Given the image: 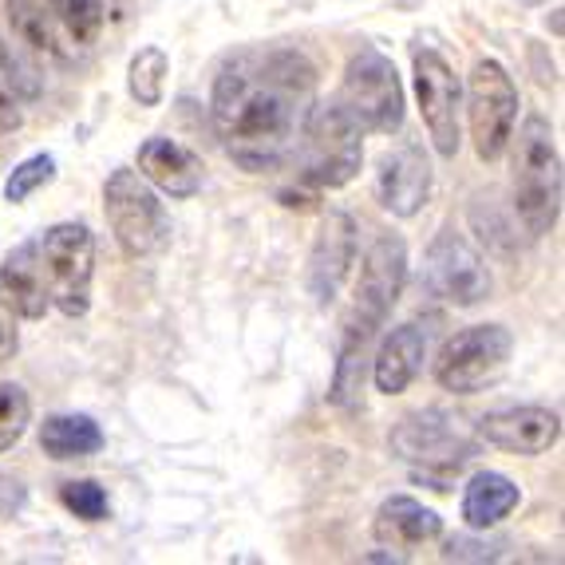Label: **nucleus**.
<instances>
[{
  "mask_svg": "<svg viewBox=\"0 0 565 565\" xmlns=\"http://www.w3.org/2000/svg\"><path fill=\"white\" fill-rule=\"evenodd\" d=\"M0 64H9V56H4V47H0Z\"/></svg>",
  "mask_w": 565,
  "mask_h": 565,
  "instance_id": "obj_31",
  "label": "nucleus"
},
{
  "mask_svg": "<svg viewBox=\"0 0 565 565\" xmlns=\"http://www.w3.org/2000/svg\"><path fill=\"white\" fill-rule=\"evenodd\" d=\"M424 289L431 292L435 301L459 305V309L482 305L490 297L487 257L459 230H439L424 257Z\"/></svg>",
  "mask_w": 565,
  "mask_h": 565,
  "instance_id": "obj_11",
  "label": "nucleus"
},
{
  "mask_svg": "<svg viewBox=\"0 0 565 565\" xmlns=\"http://www.w3.org/2000/svg\"><path fill=\"white\" fill-rule=\"evenodd\" d=\"M522 502V490L499 471H479L462 490V522L471 530H490Z\"/></svg>",
  "mask_w": 565,
  "mask_h": 565,
  "instance_id": "obj_20",
  "label": "nucleus"
},
{
  "mask_svg": "<svg viewBox=\"0 0 565 565\" xmlns=\"http://www.w3.org/2000/svg\"><path fill=\"white\" fill-rule=\"evenodd\" d=\"M519 119V87L499 60H479L467 76V122H471L475 154L482 162H499L514 139Z\"/></svg>",
  "mask_w": 565,
  "mask_h": 565,
  "instance_id": "obj_8",
  "label": "nucleus"
},
{
  "mask_svg": "<svg viewBox=\"0 0 565 565\" xmlns=\"http://www.w3.org/2000/svg\"><path fill=\"white\" fill-rule=\"evenodd\" d=\"M407 281V245L399 234H380L372 249L364 254L360 265L356 289H352V305L340 324V344L344 349H367L376 332L387 324L392 309H396L399 292Z\"/></svg>",
  "mask_w": 565,
  "mask_h": 565,
  "instance_id": "obj_3",
  "label": "nucleus"
},
{
  "mask_svg": "<svg viewBox=\"0 0 565 565\" xmlns=\"http://www.w3.org/2000/svg\"><path fill=\"white\" fill-rule=\"evenodd\" d=\"M475 447H479V435H471L455 415L439 407L412 412L392 427V451L424 471H459L475 455Z\"/></svg>",
  "mask_w": 565,
  "mask_h": 565,
  "instance_id": "obj_10",
  "label": "nucleus"
},
{
  "mask_svg": "<svg viewBox=\"0 0 565 565\" xmlns=\"http://www.w3.org/2000/svg\"><path fill=\"white\" fill-rule=\"evenodd\" d=\"M510 352H514L510 329H502V324H471V329L455 332L444 344V352L435 360V380L455 396H475V392L490 387L507 372Z\"/></svg>",
  "mask_w": 565,
  "mask_h": 565,
  "instance_id": "obj_9",
  "label": "nucleus"
},
{
  "mask_svg": "<svg viewBox=\"0 0 565 565\" xmlns=\"http://www.w3.org/2000/svg\"><path fill=\"white\" fill-rule=\"evenodd\" d=\"M36 262L44 277L47 305L64 317H84L92 309L95 237L84 222H60L36 237Z\"/></svg>",
  "mask_w": 565,
  "mask_h": 565,
  "instance_id": "obj_6",
  "label": "nucleus"
},
{
  "mask_svg": "<svg viewBox=\"0 0 565 565\" xmlns=\"http://www.w3.org/2000/svg\"><path fill=\"white\" fill-rule=\"evenodd\" d=\"M32 424V399L20 384H0V451L24 439Z\"/></svg>",
  "mask_w": 565,
  "mask_h": 565,
  "instance_id": "obj_25",
  "label": "nucleus"
},
{
  "mask_svg": "<svg viewBox=\"0 0 565 565\" xmlns=\"http://www.w3.org/2000/svg\"><path fill=\"white\" fill-rule=\"evenodd\" d=\"M104 214L127 262L154 257L170 245V217L139 170H111V179L104 186Z\"/></svg>",
  "mask_w": 565,
  "mask_h": 565,
  "instance_id": "obj_5",
  "label": "nucleus"
},
{
  "mask_svg": "<svg viewBox=\"0 0 565 565\" xmlns=\"http://www.w3.org/2000/svg\"><path fill=\"white\" fill-rule=\"evenodd\" d=\"M167 76H170V60L162 47H142L135 52L131 67H127V87L139 99V107H159L162 95H167Z\"/></svg>",
  "mask_w": 565,
  "mask_h": 565,
  "instance_id": "obj_23",
  "label": "nucleus"
},
{
  "mask_svg": "<svg viewBox=\"0 0 565 565\" xmlns=\"http://www.w3.org/2000/svg\"><path fill=\"white\" fill-rule=\"evenodd\" d=\"M44 9L64 24L76 44H95L104 32V0H44Z\"/></svg>",
  "mask_w": 565,
  "mask_h": 565,
  "instance_id": "obj_24",
  "label": "nucleus"
},
{
  "mask_svg": "<svg viewBox=\"0 0 565 565\" xmlns=\"http://www.w3.org/2000/svg\"><path fill=\"white\" fill-rule=\"evenodd\" d=\"M431 162H427L424 147L404 142L396 151H387L380 159L376 174V199L392 217H415L431 199Z\"/></svg>",
  "mask_w": 565,
  "mask_h": 565,
  "instance_id": "obj_15",
  "label": "nucleus"
},
{
  "mask_svg": "<svg viewBox=\"0 0 565 565\" xmlns=\"http://www.w3.org/2000/svg\"><path fill=\"white\" fill-rule=\"evenodd\" d=\"M40 451L56 462L87 459V455L104 451V431H99L92 415H47L44 424H40Z\"/></svg>",
  "mask_w": 565,
  "mask_h": 565,
  "instance_id": "obj_21",
  "label": "nucleus"
},
{
  "mask_svg": "<svg viewBox=\"0 0 565 565\" xmlns=\"http://www.w3.org/2000/svg\"><path fill=\"white\" fill-rule=\"evenodd\" d=\"M514 142V214L530 237H546L562 214V154H557L554 127L542 115H526Z\"/></svg>",
  "mask_w": 565,
  "mask_h": 565,
  "instance_id": "obj_2",
  "label": "nucleus"
},
{
  "mask_svg": "<svg viewBox=\"0 0 565 565\" xmlns=\"http://www.w3.org/2000/svg\"><path fill=\"white\" fill-rule=\"evenodd\" d=\"M352 265H356V222L344 210H332L321 222V234H317V245H312L309 254V269H305L312 301L321 305V309L337 301V292Z\"/></svg>",
  "mask_w": 565,
  "mask_h": 565,
  "instance_id": "obj_14",
  "label": "nucleus"
},
{
  "mask_svg": "<svg viewBox=\"0 0 565 565\" xmlns=\"http://www.w3.org/2000/svg\"><path fill=\"white\" fill-rule=\"evenodd\" d=\"M52 179H56V159H52V154H32V159H24L9 174V182H4V199L24 202V199H32L40 186H47Z\"/></svg>",
  "mask_w": 565,
  "mask_h": 565,
  "instance_id": "obj_26",
  "label": "nucleus"
},
{
  "mask_svg": "<svg viewBox=\"0 0 565 565\" xmlns=\"http://www.w3.org/2000/svg\"><path fill=\"white\" fill-rule=\"evenodd\" d=\"M317 104V67L297 47H242L214 79V131L249 174L292 159L297 135Z\"/></svg>",
  "mask_w": 565,
  "mask_h": 565,
  "instance_id": "obj_1",
  "label": "nucleus"
},
{
  "mask_svg": "<svg viewBox=\"0 0 565 565\" xmlns=\"http://www.w3.org/2000/svg\"><path fill=\"white\" fill-rule=\"evenodd\" d=\"M332 104L349 115L360 135H396L404 127V87L396 64L372 44L352 52Z\"/></svg>",
  "mask_w": 565,
  "mask_h": 565,
  "instance_id": "obj_4",
  "label": "nucleus"
},
{
  "mask_svg": "<svg viewBox=\"0 0 565 565\" xmlns=\"http://www.w3.org/2000/svg\"><path fill=\"white\" fill-rule=\"evenodd\" d=\"M427 360V332L419 324H399L384 337L376 360H372V380H376V392L384 396H399L412 387V380L424 372Z\"/></svg>",
  "mask_w": 565,
  "mask_h": 565,
  "instance_id": "obj_17",
  "label": "nucleus"
},
{
  "mask_svg": "<svg viewBox=\"0 0 565 565\" xmlns=\"http://www.w3.org/2000/svg\"><path fill=\"white\" fill-rule=\"evenodd\" d=\"M20 122H24V111H20L17 95L0 84V135H17Z\"/></svg>",
  "mask_w": 565,
  "mask_h": 565,
  "instance_id": "obj_28",
  "label": "nucleus"
},
{
  "mask_svg": "<svg viewBox=\"0 0 565 565\" xmlns=\"http://www.w3.org/2000/svg\"><path fill=\"white\" fill-rule=\"evenodd\" d=\"M372 534H376L380 546L419 550L444 534V519H439L431 507H424V502L407 499V494H396V499H387L384 507L376 510Z\"/></svg>",
  "mask_w": 565,
  "mask_h": 565,
  "instance_id": "obj_18",
  "label": "nucleus"
},
{
  "mask_svg": "<svg viewBox=\"0 0 565 565\" xmlns=\"http://www.w3.org/2000/svg\"><path fill=\"white\" fill-rule=\"evenodd\" d=\"M17 352V329H12V321L9 317H0V364Z\"/></svg>",
  "mask_w": 565,
  "mask_h": 565,
  "instance_id": "obj_29",
  "label": "nucleus"
},
{
  "mask_svg": "<svg viewBox=\"0 0 565 565\" xmlns=\"http://www.w3.org/2000/svg\"><path fill=\"white\" fill-rule=\"evenodd\" d=\"M139 174L170 199H194L202 190V159L167 135H154L139 147Z\"/></svg>",
  "mask_w": 565,
  "mask_h": 565,
  "instance_id": "obj_16",
  "label": "nucleus"
},
{
  "mask_svg": "<svg viewBox=\"0 0 565 565\" xmlns=\"http://www.w3.org/2000/svg\"><path fill=\"white\" fill-rule=\"evenodd\" d=\"M0 301L9 305L17 317L24 321H40L47 312V292H44V277H40V262H36V242L17 245L4 265H0Z\"/></svg>",
  "mask_w": 565,
  "mask_h": 565,
  "instance_id": "obj_19",
  "label": "nucleus"
},
{
  "mask_svg": "<svg viewBox=\"0 0 565 565\" xmlns=\"http://www.w3.org/2000/svg\"><path fill=\"white\" fill-rule=\"evenodd\" d=\"M415 72V99H419V115H424V127L431 135V147L444 159L459 154V107H462V87L459 76L451 72L435 47H415L412 56Z\"/></svg>",
  "mask_w": 565,
  "mask_h": 565,
  "instance_id": "obj_12",
  "label": "nucleus"
},
{
  "mask_svg": "<svg viewBox=\"0 0 565 565\" xmlns=\"http://www.w3.org/2000/svg\"><path fill=\"white\" fill-rule=\"evenodd\" d=\"M9 24L29 52L60 60V44H56V32H52V20H47L44 0H9Z\"/></svg>",
  "mask_w": 565,
  "mask_h": 565,
  "instance_id": "obj_22",
  "label": "nucleus"
},
{
  "mask_svg": "<svg viewBox=\"0 0 565 565\" xmlns=\"http://www.w3.org/2000/svg\"><path fill=\"white\" fill-rule=\"evenodd\" d=\"M60 499L64 507L84 522H104L107 519V490L95 479H76L60 487Z\"/></svg>",
  "mask_w": 565,
  "mask_h": 565,
  "instance_id": "obj_27",
  "label": "nucleus"
},
{
  "mask_svg": "<svg viewBox=\"0 0 565 565\" xmlns=\"http://www.w3.org/2000/svg\"><path fill=\"white\" fill-rule=\"evenodd\" d=\"M297 162H301V179L321 190L349 186L356 179L360 162H364V135L349 122V115L337 104L317 107L312 104L309 119H305L297 147H292Z\"/></svg>",
  "mask_w": 565,
  "mask_h": 565,
  "instance_id": "obj_7",
  "label": "nucleus"
},
{
  "mask_svg": "<svg viewBox=\"0 0 565 565\" xmlns=\"http://www.w3.org/2000/svg\"><path fill=\"white\" fill-rule=\"evenodd\" d=\"M479 439L507 455H546L562 439V419L550 407H499L479 419Z\"/></svg>",
  "mask_w": 565,
  "mask_h": 565,
  "instance_id": "obj_13",
  "label": "nucleus"
},
{
  "mask_svg": "<svg viewBox=\"0 0 565 565\" xmlns=\"http://www.w3.org/2000/svg\"><path fill=\"white\" fill-rule=\"evenodd\" d=\"M519 4H530V9H537V4H546V0H519Z\"/></svg>",
  "mask_w": 565,
  "mask_h": 565,
  "instance_id": "obj_30",
  "label": "nucleus"
}]
</instances>
